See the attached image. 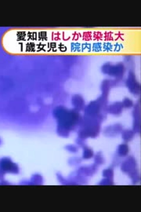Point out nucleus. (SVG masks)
<instances>
[{
    "label": "nucleus",
    "instance_id": "1",
    "mask_svg": "<svg viewBox=\"0 0 141 212\" xmlns=\"http://www.w3.org/2000/svg\"><path fill=\"white\" fill-rule=\"evenodd\" d=\"M101 72L109 78L123 80L126 72V68L122 63H107L102 68Z\"/></svg>",
    "mask_w": 141,
    "mask_h": 212
},
{
    "label": "nucleus",
    "instance_id": "2",
    "mask_svg": "<svg viewBox=\"0 0 141 212\" xmlns=\"http://www.w3.org/2000/svg\"><path fill=\"white\" fill-rule=\"evenodd\" d=\"M124 82L129 92L132 94L138 95L140 92V84L135 73L132 71L129 72Z\"/></svg>",
    "mask_w": 141,
    "mask_h": 212
}]
</instances>
